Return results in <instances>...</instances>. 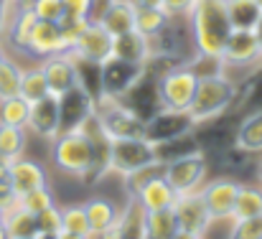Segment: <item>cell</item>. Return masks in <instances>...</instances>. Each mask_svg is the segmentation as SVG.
Returning a JSON list of instances; mask_svg holds the SVG:
<instances>
[{
    "mask_svg": "<svg viewBox=\"0 0 262 239\" xmlns=\"http://www.w3.org/2000/svg\"><path fill=\"white\" fill-rule=\"evenodd\" d=\"M107 33L122 36L127 31H135V5L125 0H107V5L94 18Z\"/></svg>",
    "mask_w": 262,
    "mask_h": 239,
    "instance_id": "cell-20",
    "label": "cell"
},
{
    "mask_svg": "<svg viewBox=\"0 0 262 239\" xmlns=\"http://www.w3.org/2000/svg\"><path fill=\"white\" fill-rule=\"evenodd\" d=\"M112 56L133 61V64H145L150 56V44L148 36H143L140 31H127L122 36H115L112 41Z\"/></svg>",
    "mask_w": 262,
    "mask_h": 239,
    "instance_id": "cell-22",
    "label": "cell"
},
{
    "mask_svg": "<svg viewBox=\"0 0 262 239\" xmlns=\"http://www.w3.org/2000/svg\"><path fill=\"white\" fill-rule=\"evenodd\" d=\"M188 26L191 44L199 54L222 56V49L232 33L224 0H196V5L188 13Z\"/></svg>",
    "mask_w": 262,
    "mask_h": 239,
    "instance_id": "cell-1",
    "label": "cell"
},
{
    "mask_svg": "<svg viewBox=\"0 0 262 239\" xmlns=\"http://www.w3.org/2000/svg\"><path fill=\"white\" fill-rule=\"evenodd\" d=\"M234 145H239L247 153H262V110L250 112L239 127L234 130Z\"/></svg>",
    "mask_w": 262,
    "mask_h": 239,
    "instance_id": "cell-24",
    "label": "cell"
},
{
    "mask_svg": "<svg viewBox=\"0 0 262 239\" xmlns=\"http://www.w3.org/2000/svg\"><path fill=\"white\" fill-rule=\"evenodd\" d=\"M143 74H145V64H133V61L110 56L107 61H102V92L107 97L120 99Z\"/></svg>",
    "mask_w": 262,
    "mask_h": 239,
    "instance_id": "cell-10",
    "label": "cell"
},
{
    "mask_svg": "<svg viewBox=\"0 0 262 239\" xmlns=\"http://www.w3.org/2000/svg\"><path fill=\"white\" fill-rule=\"evenodd\" d=\"M23 150H26V127L0 122V158L10 163V160L20 158Z\"/></svg>",
    "mask_w": 262,
    "mask_h": 239,
    "instance_id": "cell-31",
    "label": "cell"
},
{
    "mask_svg": "<svg viewBox=\"0 0 262 239\" xmlns=\"http://www.w3.org/2000/svg\"><path fill=\"white\" fill-rule=\"evenodd\" d=\"M257 3H260V8H262V0H257Z\"/></svg>",
    "mask_w": 262,
    "mask_h": 239,
    "instance_id": "cell-52",
    "label": "cell"
},
{
    "mask_svg": "<svg viewBox=\"0 0 262 239\" xmlns=\"http://www.w3.org/2000/svg\"><path fill=\"white\" fill-rule=\"evenodd\" d=\"M206 170H209V163L204 158V153H191V156H183V158H176L171 163H166L163 168V176L166 181L173 186V191L181 193H193L201 188L204 178H206Z\"/></svg>",
    "mask_w": 262,
    "mask_h": 239,
    "instance_id": "cell-7",
    "label": "cell"
},
{
    "mask_svg": "<svg viewBox=\"0 0 262 239\" xmlns=\"http://www.w3.org/2000/svg\"><path fill=\"white\" fill-rule=\"evenodd\" d=\"M99 135H102V130H97V135H94L87 127L74 130V133H59L54 138V165L61 173L84 178L92 160H94V145H97Z\"/></svg>",
    "mask_w": 262,
    "mask_h": 239,
    "instance_id": "cell-3",
    "label": "cell"
},
{
    "mask_svg": "<svg viewBox=\"0 0 262 239\" xmlns=\"http://www.w3.org/2000/svg\"><path fill=\"white\" fill-rule=\"evenodd\" d=\"M15 204H18L20 209L31 211V214H38V211H43V209H49V206L54 204V193L49 191V186H38V188H33V191L20 193Z\"/></svg>",
    "mask_w": 262,
    "mask_h": 239,
    "instance_id": "cell-39",
    "label": "cell"
},
{
    "mask_svg": "<svg viewBox=\"0 0 262 239\" xmlns=\"http://www.w3.org/2000/svg\"><path fill=\"white\" fill-rule=\"evenodd\" d=\"M232 237L237 239H262V216H250V219H237L232 222Z\"/></svg>",
    "mask_w": 262,
    "mask_h": 239,
    "instance_id": "cell-43",
    "label": "cell"
},
{
    "mask_svg": "<svg viewBox=\"0 0 262 239\" xmlns=\"http://www.w3.org/2000/svg\"><path fill=\"white\" fill-rule=\"evenodd\" d=\"M143 216H145V211H143L140 204L133 199L130 206L120 214L112 237H145V232H143Z\"/></svg>",
    "mask_w": 262,
    "mask_h": 239,
    "instance_id": "cell-35",
    "label": "cell"
},
{
    "mask_svg": "<svg viewBox=\"0 0 262 239\" xmlns=\"http://www.w3.org/2000/svg\"><path fill=\"white\" fill-rule=\"evenodd\" d=\"M222 61H224V69L227 67L247 69V67H255L257 61H262V51L255 31L232 28V33H229V38H227V44L222 49Z\"/></svg>",
    "mask_w": 262,
    "mask_h": 239,
    "instance_id": "cell-12",
    "label": "cell"
},
{
    "mask_svg": "<svg viewBox=\"0 0 262 239\" xmlns=\"http://www.w3.org/2000/svg\"><path fill=\"white\" fill-rule=\"evenodd\" d=\"M262 216V183L257 186H239L234 209H232V222L237 219H250Z\"/></svg>",
    "mask_w": 262,
    "mask_h": 239,
    "instance_id": "cell-29",
    "label": "cell"
},
{
    "mask_svg": "<svg viewBox=\"0 0 262 239\" xmlns=\"http://www.w3.org/2000/svg\"><path fill=\"white\" fill-rule=\"evenodd\" d=\"M8 181H10L15 196H20V193H26V191H33V188H38V186H49L43 165L36 163V160L23 158V156L8 163Z\"/></svg>",
    "mask_w": 262,
    "mask_h": 239,
    "instance_id": "cell-19",
    "label": "cell"
},
{
    "mask_svg": "<svg viewBox=\"0 0 262 239\" xmlns=\"http://www.w3.org/2000/svg\"><path fill=\"white\" fill-rule=\"evenodd\" d=\"M33 23H36V15H33V10L28 8V3L20 5V10L15 13V18H13V20L8 23V28H5V33H8V38H10V44H13L15 49L26 51Z\"/></svg>",
    "mask_w": 262,
    "mask_h": 239,
    "instance_id": "cell-30",
    "label": "cell"
},
{
    "mask_svg": "<svg viewBox=\"0 0 262 239\" xmlns=\"http://www.w3.org/2000/svg\"><path fill=\"white\" fill-rule=\"evenodd\" d=\"M0 239H5V227H3V219H0Z\"/></svg>",
    "mask_w": 262,
    "mask_h": 239,
    "instance_id": "cell-51",
    "label": "cell"
},
{
    "mask_svg": "<svg viewBox=\"0 0 262 239\" xmlns=\"http://www.w3.org/2000/svg\"><path fill=\"white\" fill-rule=\"evenodd\" d=\"M199 150H201V145H199L196 133H186V135H178V138H171V140L156 143V160L166 165L171 160L191 156V153H199Z\"/></svg>",
    "mask_w": 262,
    "mask_h": 239,
    "instance_id": "cell-27",
    "label": "cell"
},
{
    "mask_svg": "<svg viewBox=\"0 0 262 239\" xmlns=\"http://www.w3.org/2000/svg\"><path fill=\"white\" fill-rule=\"evenodd\" d=\"M143 232H145V237H150V239L178 237L173 206H168V209H156V211H145V216H143Z\"/></svg>",
    "mask_w": 262,
    "mask_h": 239,
    "instance_id": "cell-25",
    "label": "cell"
},
{
    "mask_svg": "<svg viewBox=\"0 0 262 239\" xmlns=\"http://www.w3.org/2000/svg\"><path fill=\"white\" fill-rule=\"evenodd\" d=\"M92 115H94V97L84 86L74 84L64 94H59V133L82 130Z\"/></svg>",
    "mask_w": 262,
    "mask_h": 239,
    "instance_id": "cell-8",
    "label": "cell"
},
{
    "mask_svg": "<svg viewBox=\"0 0 262 239\" xmlns=\"http://www.w3.org/2000/svg\"><path fill=\"white\" fill-rule=\"evenodd\" d=\"M5 10H8V0H0V38L8 28V20H5Z\"/></svg>",
    "mask_w": 262,
    "mask_h": 239,
    "instance_id": "cell-47",
    "label": "cell"
},
{
    "mask_svg": "<svg viewBox=\"0 0 262 239\" xmlns=\"http://www.w3.org/2000/svg\"><path fill=\"white\" fill-rule=\"evenodd\" d=\"M163 163H150V165H145V168H138L135 173H127L125 176V186H127V191H130V196H135L148 181H153L156 176H163Z\"/></svg>",
    "mask_w": 262,
    "mask_h": 239,
    "instance_id": "cell-41",
    "label": "cell"
},
{
    "mask_svg": "<svg viewBox=\"0 0 262 239\" xmlns=\"http://www.w3.org/2000/svg\"><path fill=\"white\" fill-rule=\"evenodd\" d=\"M3 227H5V237H13V239L38 237V232H36V214L20 209L18 204L10 206L8 211H3Z\"/></svg>",
    "mask_w": 262,
    "mask_h": 239,
    "instance_id": "cell-23",
    "label": "cell"
},
{
    "mask_svg": "<svg viewBox=\"0 0 262 239\" xmlns=\"http://www.w3.org/2000/svg\"><path fill=\"white\" fill-rule=\"evenodd\" d=\"M89 23H92V18H64V20H61V31H64V38H67V46H69V49H72L74 41L84 33V28H87Z\"/></svg>",
    "mask_w": 262,
    "mask_h": 239,
    "instance_id": "cell-44",
    "label": "cell"
},
{
    "mask_svg": "<svg viewBox=\"0 0 262 239\" xmlns=\"http://www.w3.org/2000/svg\"><path fill=\"white\" fill-rule=\"evenodd\" d=\"M199 86V77L186 67L178 64L158 77V99L163 110H188L193 92Z\"/></svg>",
    "mask_w": 262,
    "mask_h": 239,
    "instance_id": "cell-5",
    "label": "cell"
},
{
    "mask_svg": "<svg viewBox=\"0 0 262 239\" xmlns=\"http://www.w3.org/2000/svg\"><path fill=\"white\" fill-rule=\"evenodd\" d=\"M224 5H227V15H229L232 28L255 31V26L262 15V8L257 0H224Z\"/></svg>",
    "mask_w": 262,
    "mask_h": 239,
    "instance_id": "cell-26",
    "label": "cell"
},
{
    "mask_svg": "<svg viewBox=\"0 0 262 239\" xmlns=\"http://www.w3.org/2000/svg\"><path fill=\"white\" fill-rule=\"evenodd\" d=\"M199 125L188 115V110H158L148 122H145V138L156 145L163 140H171L178 135L193 133Z\"/></svg>",
    "mask_w": 262,
    "mask_h": 239,
    "instance_id": "cell-9",
    "label": "cell"
},
{
    "mask_svg": "<svg viewBox=\"0 0 262 239\" xmlns=\"http://www.w3.org/2000/svg\"><path fill=\"white\" fill-rule=\"evenodd\" d=\"M107 163H110V170H115L125 178L127 173H135L138 168L158 163L156 160V145L148 138L107 140Z\"/></svg>",
    "mask_w": 262,
    "mask_h": 239,
    "instance_id": "cell-4",
    "label": "cell"
},
{
    "mask_svg": "<svg viewBox=\"0 0 262 239\" xmlns=\"http://www.w3.org/2000/svg\"><path fill=\"white\" fill-rule=\"evenodd\" d=\"M120 102L125 107H130L143 122H148L158 110H163L161 107V99H158V77L145 69V74L120 97Z\"/></svg>",
    "mask_w": 262,
    "mask_h": 239,
    "instance_id": "cell-11",
    "label": "cell"
},
{
    "mask_svg": "<svg viewBox=\"0 0 262 239\" xmlns=\"http://www.w3.org/2000/svg\"><path fill=\"white\" fill-rule=\"evenodd\" d=\"M5 59H8V56H5V51H3V44H0V64H3Z\"/></svg>",
    "mask_w": 262,
    "mask_h": 239,
    "instance_id": "cell-50",
    "label": "cell"
},
{
    "mask_svg": "<svg viewBox=\"0 0 262 239\" xmlns=\"http://www.w3.org/2000/svg\"><path fill=\"white\" fill-rule=\"evenodd\" d=\"M255 36H257V44H260V51H262V15L257 20V26H255Z\"/></svg>",
    "mask_w": 262,
    "mask_h": 239,
    "instance_id": "cell-48",
    "label": "cell"
},
{
    "mask_svg": "<svg viewBox=\"0 0 262 239\" xmlns=\"http://www.w3.org/2000/svg\"><path fill=\"white\" fill-rule=\"evenodd\" d=\"M28 112H31V102L26 97H20V94L0 99V122L3 125L26 127L28 125Z\"/></svg>",
    "mask_w": 262,
    "mask_h": 239,
    "instance_id": "cell-33",
    "label": "cell"
},
{
    "mask_svg": "<svg viewBox=\"0 0 262 239\" xmlns=\"http://www.w3.org/2000/svg\"><path fill=\"white\" fill-rule=\"evenodd\" d=\"M143 211H156V209H168L173 206L178 193L173 191V186L166 181V176H156L153 181H148L135 196H133Z\"/></svg>",
    "mask_w": 262,
    "mask_h": 239,
    "instance_id": "cell-21",
    "label": "cell"
},
{
    "mask_svg": "<svg viewBox=\"0 0 262 239\" xmlns=\"http://www.w3.org/2000/svg\"><path fill=\"white\" fill-rule=\"evenodd\" d=\"M36 232L38 237H61V209L56 204L36 214Z\"/></svg>",
    "mask_w": 262,
    "mask_h": 239,
    "instance_id": "cell-40",
    "label": "cell"
},
{
    "mask_svg": "<svg viewBox=\"0 0 262 239\" xmlns=\"http://www.w3.org/2000/svg\"><path fill=\"white\" fill-rule=\"evenodd\" d=\"M173 214H176L178 237H186V239L204 237V234L209 232L211 222H214L199 191H193V193H181L173 204Z\"/></svg>",
    "mask_w": 262,
    "mask_h": 239,
    "instance_id": "cell-6",
    "label": "cell"
},
{
    "mask_svg": "<svg viewBox=\"0 0 262 239\" xmlns=\"http://www.w3.org/2000/svg\"><path fill=\"white\" fill-rule=\"evenodd\" d=\"M171 15L161 8V5H135V31H140L143 36H156L158 31H163L168 26Z\"/></svg>",
    "mask_w": 262,
    "mask_h": 239,
    "instance_id": "cell-28",
    "label": "cell"
},
{
    "mask_svg": "<svg viewBox=\"0 0 262 239\" xmlns=\"http://www.w3.org/2000/svg\"><path fill=\"white\" fill-rule=\"evenodd\" d=\"M199 193H201V199H204L214 222L232 219V209H234V201H237V193H239V183L232 181V178H214L206 186H201Z\"/></svg>",
    "mask_w": 262,
    "mask_h": 239,
    "instance_id": "cell-13",
    "label": "cell"
},
{
    "mask_svg": "<svg viewBox=\"0 0 262 239\" xmlns=\"http://www.w3.org/2000/svg\"><path fill=\"white\" fill-rule=\"evenodd\" d=\"M234 102H237V84L227 74L206 77V79H199L193 99L188 104V115L193 117L196 125H204L227 115Z\"/></svg>",
    "mask_w": 262,
    "mask_h": 239,
    "instance_id": "cell-2",
    "label": "cell"
},
{
    "mask_svg": "<svg viewBox=\"0 0 262 239\" xmlns=\"http://www.w3.org/2000/svg\"><path fill=\"white\" fill-rule=\"evenodd\" d=\"M28 54L33 56H54V54H61V51H69L67 46V38H64V31H61V23H54V20H38L33 23L31 28V36H28V46H26Z\"/></svg>",
    "mask_w": 262,
    "mask_h": 239,
    "instance_id": "cell-14",
    "label": "cell"
},
{
    "mask_svg": "<svg viewBox=\"0 0 262 239\" xmlns=\"http://www.w3.org/2000/svg\"><path fill=\"white\" fill-rule=\"evenodd\" d=\"M20 77H23V69H20L15 61L5 59V61L0 64V99L15 97V94L20 92Z\"/></svg>",
    "mask_w": 262,
    "mask_h": 239,
    "instance_id": "cell-38",
    "label": "cell"
},
{
    "mask_svg": "<svg viewBox=\"0 0 262 239\" xmlns=\"http://www.w3.org/2000/svg\"><path fill=\"white\" fill-rule=\"evenodd\" d=\"M20 97H26L28 102H36L49 92V84H46V77H43V69L41 67H33V69H23V77H20Z\"/></svg>",
    "mask_w": 262,
    "mask_h": 239,
    "instance_id": "cell-36",
    "label": "cell"
},
{
    "mask_svg": "<svg viewBox=\"0 0 262 239\" xmlns=\"http://www.w3.org/2000/svg\"><path fill=\"white\" fill-rule=\"evenodd\" d=\"M28 8L38 20H54V23L64 20V0H31Z\"/></svg>",
    "mask_w": 262,
    "mask_h": 239,
    "instance_id": "cell-42",
    "label": "cell"
},
{
    "mask_svg": "<svg viewBox=\"0 0 262 239\" xmlns=\"http://www.w3.org/2000/svg\"><path fill=\"white\" fill-rule=\"evenodd\" d=\"M196 5V0H161V8L171 15V18H178V15H186L191 13V8Z\"/></svg>",
    "mask_w": 262,
    "mask_h": 239,
    "instance_id": "cell-46",
    "label": "cell"
},
{
    "mask_svg": "<svg viewBox=\"0 0 262 239\" xmlns=\"http://www.w3.org/2000/svg\"><path fill=\"white\" fill-rule=\"evenodd\" d=\"M112 41H115V36L107 33L97 20H92L87 28H84V33L74 41V46L69 49V54L82 56V59H87V61L102 64V61H107V59L112 56Z\"/></svg>",
    "mask_w": 262,
    "mask_h": 239,
    "instance_id": "cell-15",
    "label": "cell"
},
{
    "mask_svg": "<svg viewBox=\"0 0 262 239\" xmlns=\"http://www.w3.org/2000/svg\"><path fill=\"white\" fill-rule=\"evenodd\" d=\"M257 181L262 183V160H260V165H257Z\"/></svg>",
    "mask_w": 262,
    "mask_h": 239,
    "instance_id": "cell-49",
    "label": "cell"
},
{
    "mask_svg": "<svg viewBox=\"0 0 262 239\" xmlns=\"http://www.w3.org/2000/svg\"><path fill=\"white\" fill-rule=\"evenodd\" d=\"M41 69H43V77H46V84H49V92L56 94V97L77 84V64H74V56L69 51L46 56Z\"/></svg>",
    "mask_w": 262,
    "mask_h": 239,
    "instance_id": "cell-17",
    "label": "cell"
},
{
    "mask_svg": "<svg viewBox=\"0 0 262 239\" xmlns=\"http://www.w3.org/2000/svg\"><path fill=\"white\" fill-rule=\"evenodd\" d=\"M26 130L36 133L38 138H49V140H54L59 135V97L56 94H46V97L31 102Z\"/></svg>",
    "mask_w": 262,
    "mask_h": 239,
    "instance_id": "cell-16",
    "label": "cell"
},
{
    "mask_svg": "<svg viewBox=\"0 0 262 239\" xmlns=\"http://www.w3.org/2000/svg\"><path fill=\"white\" fill-rule=\"evenodd\" d=\"M186 67H188L199 79L224 74V61H222V56H211V54H199V51H193V59H191Z\"/></svg>",
    "mask_w": 262,
    "mask_h": 239,
    "instance_id": "cell-37",
    "label": "cell"
},
{
    "mask_svg": "<svg viewBox=\"0 0 262 239\" xmlns=\"http://www.w3.org/2000/svg\"><path fill=\"white\" fill-rule=\"evenodd\" d=\"M74 56V54H72ZM74 64H77V84L84 86L89 94L94 97V102L104 94L102 92V64L97 61H87L82 56H74Z\"/></svg>",
    "mask_w": 262,
    "mask_h": 239,
    "instance_id": "cell-32",
    "label": "cell"
},
{
    "mask_svg": "<svg viewBox=\"0 0 262 239\" xmlns=\"http://www.w3.org/2000/svg\"><path fill=\"white\" fill-rule=\"evenodd\" d=\"M84 211H87V222H89V237H112L115 234V227H117V219H120V209L104 199V196H94L84 204Z\"/></svg>",
    "mask_w": 262,
    "mask_h": 239,
    "instance_id": "cell-18",
    "label": "cell"
},
{
    "mask_svg": "<svg viewBox=\"0 0 262 239\" xmlns=\"http://www.w3.org/2000/svg\"><path fill=\"white\" fill-rule=\"evenodd\" d=\"M89 222L84 206H67L61 209V237L84 239L89 237Z\"/></svg>",
    "mask_w": 262,
    "mask_h": 239,
    "instance_id": "cell-34",
    "label": "cell"
},
{
    "mask_svg": "<svg viewBox=\"0 0 262 239\" xmlns=\"http://www.w3.org/2000/svg\"><path fill=\"white\" fill-rule=\"evenodd\" d=\"M94 0H64V18H92Z\"/></svg>",
    "mask_w": 262,
    "mask_h": 239,
    "instance_id": "cell-45",
    "label": "cell"
}]
</instances>
